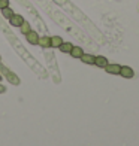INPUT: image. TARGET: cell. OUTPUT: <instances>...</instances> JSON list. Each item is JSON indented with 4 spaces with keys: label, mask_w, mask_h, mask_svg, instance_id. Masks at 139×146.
Wrapping results in <instances>:
<instances>
[{
    "label": "cell",
    "mask_w": 139,
    "mask_h": 146,
    "mask_svg": "<svg viewBox=\"0 0 139 146\" xmlns=\"http://www.w3.org/2000/svg\"><path fill=\"white\" fill-rule=\"evenodd\" d=\"M105 70H106V73H109V75H120L121 66L115 64V63H108V66L105 67Z\"/></svg>",
    "instance_id": "6da1fadb"
},
{
    "label": "cell",
    "mask_w": 139,
    "mask_h": 146,
    "mask_svg": "<svg viewBox=\"0 0 139 146\" xmlns=\"http://www.w3.org/2000/svg\"><path fill=\"white\" fill-rule=\"evenodd\" d=\"M120 75L126 79H132L135 76V72L133 69L130 67V66H121V70H120Z\"/></svg>",
    "instance_id": "7a4b0ae2"
},
{
    "label": "cell",
    "mask_w": 139,
    "mask_h": 146,
    "mask_svg": "<svg viewBox=\"0 0 139 146\" xmlns=\"http://www.w3.org/2000/svg\"><path fill=\"white\" fill-rule=\"evenodd\" d=\"M25 39H27V42H29L30 45H37V42H39V35H37L36 31L30 30L27 35H25Z\"/></svg>",
    "instance_id": "3957f363"
},
{
    "label": "cell",
    "mask_w": 139,
    "mask_h": 146,
    "mask_svg": "<svg viewBox=\"0 0 139 146\" xmlns=\"http://www.w3.org/2000/svg\"><path fill=\"white\" fill-rule=\"evenodd\" d=\"M9 23H11L12 27H19V25L24 23V18L21 15H18V14H14V15L9 18Z\"/></svg>",
    "instance_id": "277c9868"
},
{
    "label": "cell",
    "mask_w": 139,
    "mask_h": 146,
    "mask_svg": "<svg viewBox=\"0 0 139 146\" xmlns=\"http://www.w3.org/2000/svg\"><path fill=\"white\" fill-rule=\"evenodd\" d=\"M37 45L41 46V48H51V37L49 36H39V42Z\"/></svg>",
    "instance_id": "5b68a950"
},
{
    "label": "cell",
    "mask_w": 139,
    "mask_h": 146,
    "mask_svg": "<svg viewBox=\"0 0 139 146\" xmlns=\"http://www.w3.org/2000/svg\"><path fill=\"white\" fill-rule=\"evenodd\" d=\"M94 64L97 66V67H100V69H105V67L108 66V58H106V57H103V55H97Z\"/></svg>",
    "instance_id": "8992f818"
},
{
    "label": "cell",
    "mask_w": 139,
    "mask_h": 146,
    "mask_svg": "<svg viewBox=\"0 0 139 146\" xmlns=\"http://www.w3.org/2000/svg\"><path fill=\"white\" fill-rule=\"evenodd\" d=\"M69 54L74 57V58H81L82 54H84V51H82L81 46H72V49H70Z\"/></svg>",
    "instance_id": "52a82bcc"
},
{
    "label": "cell",
    "mask_w": 139,
    "mask_h": 146,
    "mask_svg": "<svg viewBox=\"0 0 139 146\" xmlns=\"http://www.w3.org/2000/svg\"><path fill=\"white\" fill-rule=\"evenodd\" d=\"M82 63H85V64H94V61H96V57L94 55H91V54H82V57L79 58Z\"/></svg>",
    "instance_id": "ba28073f"
},
{
    "label": "cell",
    "mask_w": 139,
    "mask_h": 146,
    "mask_svg": "<svg viewBox=\"0 0 139 146\" xmlns=\"http://www.w3.org/2000/svg\"><path fill=\"white\" fill-rule=\"evenodd\" d=\"M5 76L8 78V81H9L11 84H14V85H18V84H19V78H18L17 75H14V73H11L9 70L5 73Z\"/></svg>",
    "instance_id": "9c48e42d"
},
{
    "label": "cell",
    "mask_w": 139,
    "mask_h": 146,
    "mask_svg": "<svg viewBox=\"0 0 139 146\" xmlns=\"http://www.w3.org/2000/svg\"><path fill=\"white\" fill-rule=\"evenodd\" d=\"M63 43V39L60 36H52L51 37V48H57L58 49V46H60Z\"/></svg>",
    "instance_id": "30bf717a"
},
{
    "label": "cell",
    "mask_w": 139,
    "mask_h": 146,
    "mask_svg": "<svg viewBox=\"0 0 139 146\" xmlns=\"http://www.w3.org/2000/svg\"><path fill=\"white\" fill-rule=\"evenodd\" d=\"M72 46H74V45H72L70 42H63L60 46H58V49H60L61 52H64V54H69L70 49H72Z\"/></svg>",
    "instance_id": "8fae6325"
},
{
    "label": "cell",
    "mask_w": 139,
    "mask_h": 146,
    "mask_svg": "<svg viewBox=\"0 0 139 146\" xmlns=\"http://www.w3.org/2000/svg\"><path fill=\"white\" fill-rule=\"evenodd\" d=\"M19 30H21V33H23V35H27V33L31 30V27H30V24H29L27 21H24L21 25H19Z\"/></svg>",
    "instance_id": "7c38bea8"
},
{
    "label": "cell",
    "mask_w": 139,
    "mask_h": 146,
    "mask_svg": "<svg viewBox=\"0 0 139 146\" xmlns=\"http://www.w3.org/2000/svg\"><path fill=\"white\" fill-rule=\"evenodd\" d=\"M0 11H2V15H3L5 18H8V19L14 15V11H12L9 6H8V8H5V9H0Z\"/></svg>",
    "instance_id": "4fadbf2b"
},
{
    "label": "cell",
    "mask_w": 139,
    "mask_h": 146,
    "mask_svg": "<svg viewBox=\"0 0 139 146\" xmlns=\"http://www.w3.org/2000/svg\"><path fill=\"white\" fill-rule=\"evenodd\" d=\"M9 6V0H0V9H5Z\"/></svg>",
    "instance_id": "5bb4252c"
},
{
    "label": "cell",
    "mask_w": 139,
    "mask_h": 146,
    "mask_svg": "<svg viewBox=\"0 0 139 146\" xmlns=\"http://www.w3.org/2000/svg\"><path fill=\"white\" fill-rule=\"evenodd\" d=\"M5 91H6V88L3 87V85H2V84H0V92H5Z\"/></svg>",
    "instance_id": "9a60e30c"
},
{
    "label": "cell",
    "mask_w": 139,
    "mask_h": 146,
    "mask_svg": "<svg viewBox=\"0 0 139 146\" xmlns=\"http://www.w3.org/2000/svg\"><path fill=\"white\" fill-rule=\"evenodd\" d=\"M2 79H3V78H2V73H0V82H2Z\"/></svg>",
    "instance_id": "2e32d148"
},
{
    "label": "cell",
    "mask_w": 139,
    "mask_h": 146,
    "mask_svg": "<svg viewBox=\"0 0 139 146\" xmlns=\"http://www.w3.org/2000/svg\"><path fill=\"white\" fill-rule=\"evenodd\" d=\"M0 61H2V57H0Z\"/></svg>",
    "instance_id": "e0dca14e"
}]
</instances>
